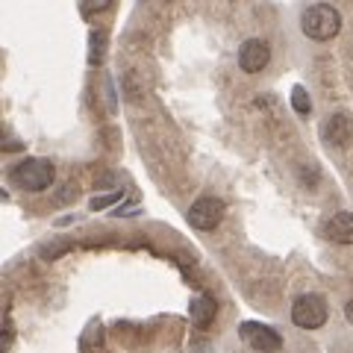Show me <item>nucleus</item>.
Instances as JSON below:
<instances>
[{
	"label": "nucleus",
	"mask_w": 353,
	"mask_h": 353,
	"mask_svg": "<svg viewBox=\"0 0 353 353\" xmlns=\"http://www.w3.org/2000/svg\"><path fill=\"white\" fill-rule=\"evenodd\" d=\"M301 30H303V36L312 39V41H330V39H336L339 30H341L339 9L330 6V3L309 6L306 12L301 15Z\"/></svg>",
	"instance_id": "1"
},
{
	"label": "nucleus",
	"mask_w": 353,
	"mask_h": 353,
	"mask_svg": "<svg viewBox=\"0 0 353 353\" xmlns=\"http://www.w3.org/2000/svg\"><path fill=\"white\" fill-rule=\"evenodd\" d=\"M53 176H57V171H53V165L48 159L30 157V159L15 165L12 174H9V180H12V185H18V189H24V192H44V189L53 185Z\"/></svg>",
	"instance_id": "2"
},
{
	"label": "nucleus",
	"mask_w": 353,
	"mask_h": 353,
	"mask_svg": "<svg viewBox=\"0 0 353 353\" xmlns=\"http://www.w3.org/2000/svg\"><path fill=\"white\" fill-rule=\"evenodd\" d=\"M327 301L321 294H301L292 306V321L301 327V330H318L327 324Z\"/></svg>",
	"instance_id": "3"
},
{
	"label": "nucleus",
	"mask_w": 353,
	"mask_h": 353,
	"mask_svg": "<svg viewBox=\"0 0 353 353\" xmlns=\"http://www.w3.org/2000/svg\"><path fill=\"white\" fill-rule=\"evenodd\" d=\"M224 212L227 206L224 201H218V197H197V201L189 206V212H185V218H189V224L194 230H215L221 221H224Z\"/></svg>",
	"instance_id": "4"
},
{
	"label": "nucleus",
	"mask_w": 353,
	"mask_h": 353,
	"mask_svg": "<svg viewBox=\"0 0 353 353\" xmlns=\"http://www.w3.org/2000/svg\"><path fill=\"white\" fill-rule=\"evenodd\" d=\"M239 336L245 339L256 353H280V350H283V339H280V333H277V330H271L268 324L245 321V324L239 327Z\"/></svg>",
	"instance_id": "5"
},
{
	"label": "nucleus",
	"mask_w": 353,
	"mask_h": 353,
	"mask_svg": "<svg viewBox=\"0 0 353 353\" xmlns=\"http://www.w3.org/2000/svg\"><path fill=\"white\" fill-rule=\"evenodd\" d=\"M271 62V48L262 39H248L239 48V68L245 74H259Z\"/></svg>",
	"instance_id": "6"
},
{
	"label": "nucleus",
	"mask_w": 353,
	"mask_h": 353,
	"mask_svg": "<svg viewBox=\"0 0 353 353\" xmlns=\"http://www.w3.org/2000/svg\"><path fill=\"white\" fill-rule=\"evenodd\" d=\"M324 141L327 145H333V148H347L350 141H353V121L347 118V115H341V112H336V115H330L327 121H324Z\"/></svg>",
	"instance_id": "7"
},
{
	"label": "nucleus",
	"mask_w": 353,
	"mask_h": 353,
	"mask_svg": "<svg viewBox=\"0 0 353 353\" xmlns=\"http://www.w3.org/2000/svg\"><path fill=\"white\" fill-rule=\"evenodd\" d=\"M324 236L336 245H353V212H336L324 224Z\"/></svg>",
	"instance_id": "8"
},
{
	"label": "nucleus",
	"mask_w": 353,
	"mask_h": 353,
	"mask_svg": "<svg viewBox=\"0 0 353 353\" xmlns=\"http://www.w3.org/2000/svg\"><path fill=\"white\" fill-rule=\"evenodd\" d=\"M215 312H218V306H215L212 297H206V294L194 297L192 306H189V318H192V324H194L197 330H209V327H212Z\"/></svg>",
	"instance_id": "9"
},
{
	"label": "nucleus",
	"mask_w": 353,
	"mask_h": 353,
	"mask_svg": "<svg viewBox=\"0 0 353 353\" xmlns=\"http://www.w3.org/2000/svg\"><path fill=\"white\" fill-rule=\"evenodd\" d=\"M292 106H294L297 115H309V112H312V101H309V92L303 85L292 88Z\"/></svg>",
	"instance_id": "10"
},
{
	"label": "nucleus",
	"mask_w": 353,
	"mask_h": 353,
	"mask_svg": "<svg viewBox=\"0 0 353 353\" xmlns=\"http://www.w3.org/2000/svg\"><path fill=\"white\" fill-rule=\"evenodd\" d=\"M121 197H124L121 192H112V194H101V197H92V201H88V209H92V212H101V209H106V206L118 203Z\"/></svg>",
	"instance_id": "11"
},
{
	"label": "nucleus",
	"mask_w": 353,
	"mask_h": 353,
	"mask_svg": "<svg viewBox=\"0 0 353 353\" xmlns=\"http://www.w3.org/2000/svg\"><path fill=\"white\" fill-rule=\"evenodd\" d=\"M80 6H83V15H94V12H103V9L112 6V0H80Z\"/></svg>",
	"instance_id": "12"
},
{
	"label": "nucleus",
	"mask_w": 353,
	"mask_h": 353,
	"mask_svg": "<svg viewBox=\"0 0 353 353\" xmlns=\"http://www.w3.org/2000/svg\"><path fill=\"white\" fill-rule=\"evenodd\" d=\"M103 44H106V36L101 32V36H92V62H101L103 59Z\"/></svg>",
	"instance_id": "13"
},
{
	"label": "nucleus",
	"mask_w": 353,
	"mask_h": 353,
	"mask_svg": "<svg viewBox=\"0 0 353 353\" xmlns=\"http://www.w3.org/2000/svg\"><path fill=\"white\" fill-rule=\"evenodd\" d=\"M345 318H347V321L353 324V297H350V301H347V306H345Z\"/></svg>",
	"instance_id": "14"
}]
</instances>
